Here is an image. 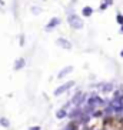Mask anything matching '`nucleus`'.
<instances>
[{
  "label": "nucleus",
  "instance_id": "obj_1",
  "mask_svg": "<svg viewBox=\"0 0 123 130\" xmlns=\"http://www.w3.org/2000/svg\"><path fill=\"white\" fill-rule=\"evenodd\" d=\"M103 130H123V120L120 119H110L106 126L103 127Z\"/></svg>",
  "mask_w": 123,
  "mask_h": 130
},
{
  "label": "nucleus",
  "instance_id": "obj_2",
  "mask_svg": "<svg viewBox=\"0 0 123 130\" xmlns=\"http://www.w3.org/2000/svg\"><path fill=\"white\" fill-rule=\"evenodd\" d=\"M83 13H85V14H90V9H86V10H85Z\"/></svg>",
  "mask_w": 123,
  "mask_h": 130
}]
</instances>
